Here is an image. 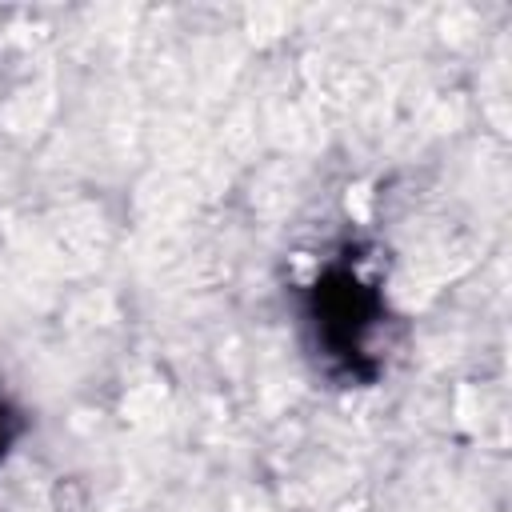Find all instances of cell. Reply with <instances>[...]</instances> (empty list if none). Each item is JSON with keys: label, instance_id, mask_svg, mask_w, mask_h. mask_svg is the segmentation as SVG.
Segmentation results:
<instances>
[{"label": "cell", "instance_id": "1", "mask_svg": "<svg viewBox=\"0 0 512 512\" xmlns=\"http://www.w3.org/2000/svg\"><path fill=\"white\" fill-rule=\"evenodd\" d=\"M316 332L332 360L356 376H372L368 340L380 332V296L356 268H328L316 284Z\"/></svg>", "mask_w": 512, "mask_h": 512}, {"label": "cell", "instance_id": "2", "mask_svg": "<svg viewBox=\"0 0 512 512\" xmlns=\"http://www.w3.org/2000/svg\"><path fill=\"white\" fill-rule=\"evenodd\" d=\"M8 440H12V428H8V412H4V404H0V452H4Z\"/></svg>", "mask_w": 512, "mask_h": 512}]
</instances>
